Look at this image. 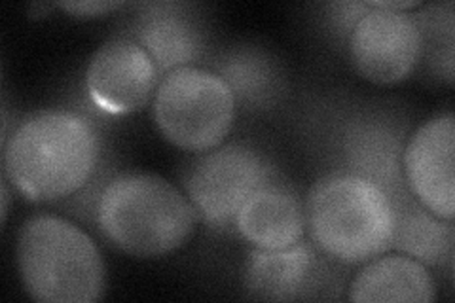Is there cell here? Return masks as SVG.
I'll return each instance as SVG.
<instances>
[{"instance_id":"cell-4","label":"cell","mask_w":455,"mask_h":303,"mask_svg":"<svg viewBox=\"0 0 455 303\" xmlns=\"http://www.w3.org/2000/svg\"><path fill=\"white\" fill-rule=\"evenodd\" d=\"M25 292L40 303H93L105 292V262L82 227L55 214H35L18 235Z\"/></svg>"},{"instance_id":"cell-13","label":"cell","mask_w":455,"mask_h":303,"mask_svg":"<svg viewBox=\"0 0 455 303\" xmlns=\"http://www.w3.org/2000/svg\"><path fill=\"white\" fill-rule=\"evenodd\" d=\"M349 301L433 303L436 284L429 267L406 254H381L363 264L349 284Z\"/></svg>"},{"instance_id":"cell-19","label":"cell","mask_w":455,"mask_h":303,"mask_svg":"<svg viewBox=\"0 0 455 303\" xmlns=\"http://www.w3.org/2000/svg\"><path fill=\"white\" fill-rule=\"evenodd\" d=\"M332 10L331 13V23L338 28V33L351 35L353 27L368 12L366 3H338L329 6Z\"/></svg>"},{"instance_id":"cell-20","label":"cell","mask_w":455,"mask_h":303,"mask_svg":"<svg viewBox=\"0 0 455 303\" xmlns=\"http://www.w3.org/2000/svg\"><path fill=\"white\" fill-rule=\"evenodd\" d=\"M368 8H381V10H391V12H406L411 8H419L421 3L418 0H374V3H366Z\"/></svg>"},{"instance_id":"cell-10","label":"cell","mask_w":455,"mask_h":303,"mask_svg":"<svg viewBox=\"0 0 455 303\" xmlns=\"http://www.w3.org/2000/svg\"><path fill=\"white\" fill-rule=\"evenodd\" d=\"M324 258L302 241L281 251L252 249L243 269L247 292L264 301L321 299L334 273Z\"/></svg>"},{"instance_id":"cell-14","label":"cell","mask_w":455,"mask_h":303,"mask_svg":"<svg viewBox=\"0 0 455 303\" xmlns=\"http://www.w3.org/2000/svg\"><path fill=\"white\" fill-rule=\"evenodd\" d=\"M135 42L147 50L162 78L182 67H192L205 50L197 21L179 12L177 4H152L135 23Z\"/></svg>"},{"instance_id":"cell-2","label":"cell","mask_w":455,"mask_h":303,"mask_svg":"<svg viewBox=\"0 0 455 303\" xmlns=\"http://www.w3.org/2000/svg\"><path fill=\"white\" fill-rule=\"evenodd\" d=\"M197 219L187 194L142 171L112 177L95 205V222L107 243L135 258H160L182 249Z\"/></svg>"},{"instance_id":"cell-16","label":"cell","mask_w":455,"mask_h":303,"mask_svg":"<svg viewBox=\"0 0 455 303\" xmlns=\"http://www.w3.org/2000/svg\"><path fill=\"white\" fill-rule=\"evenodd\" d=\"M217 75L230 85L235 100L247 107L262 108L275 103L281 92V78L269 57L256 50H239L217 61Z\"/></svg>"},{"instance_id":"cell-12","label":"cell","mask_w":455,"mask_h":303,"mask_svg":"<svg viewBox=\"0 0 455 303\" xmlns=\"http://www.w3.org/2000/svg\"><path fill=\"white\" fill-rule=\"evenodd\" d=\"M234 226L252 249H289L306 234L304 203L289 186L272 179L245 201L235 214Z\"/></svg>"},{"instance_id":"cell-1","label":"cell","mask_w":455,"mask_h":303,"mask_svg":"<svg viewBox=\"0 0 455 303\" xmlns=\"http://www.w3.org/2000/svg\"><path fill=\"white\" fill-rule=\"evenodd\" d=\"M95 125L73 110L27 116L4 142V177L35 203H50L88 186L101 162Z\"/></svg>"},{"instance_id":"cell-3","label":"cell","mask_w":455,"mask_h":303,"mask_svg":"<svg viewBox=\"0 0 455 303\" xmlns=\"http://www.w3.org/2000/svg\"><path fill=\"white\" fill-rule=\"evenodd\" d=\"M304 211L313 244L334 264L361 266L391 249L393 199L355 172L321 177L307 192Z\"/></svg>"},{"instance_id":"cell-17","label":"cell","mask_w":455,"mask_h":303,"mask_svg":"<svg viewBox=\"0 0 455 303\" xmlns=\"http://www.w3.org/2000/svg\"><path fill=\"white\" fill-rule=\"evenodd\" d=\"M423 36V53L440 78L453 82V4L425 6L416 18Z\"/></svg>"},{"instance_id":"cell-15","label":"cell","mask_w":455,"mask_h":303,"mask_svg":"<svg viewBox=\"0 0 455 303\" xmlns=\"http://www.w3.org/2000/svg\"><path fill=\"white\" fill-rule=\"evenodd\" d=\"M453 220L427 211L416 197L395 205V232L391 249L418 259L427 267L453 262Z\"/></svg>"},{"instance_id":"cell-5","label":"cell","mask_w":455,"mask_h":303,"mask_svg":"<svg viewBox=\"0 0 455 303\" xmlns=\"http://www.w3.org/2000/svg\"><path fill=\"white\" fill-rule=\"evenodd\" d=\"M152 107L154 122L171 144L202 154L219 148L232 133L237 100L217 72L192 65L162 78Z\"/></svg>"},{"instance_id":"cell-6","label":"cell","mask_w":455,"mask_h":303,"mask_svg":"<svg viewBox=\"0 0 455 303\" xmlns=\"http://www.w3.org/2000/svg\"><path fill=\"white\" fill-rule=\"evenodd\" d=\"M274 179V167L249 144H220L197 154L182 175L184 194L209 226L234 224L235 214L260 186Z\"/></svg>"},{"instance_id":"cell-9","label":"cell","mask_w":455,"mask_h":303,"mask_svg":"<svg viewBox=\"0 0 455 303\" xmlns=\"http://www.w3.org/2000/svg\"><path fill=\"white\" fill-rule=\"evenodd\" d=\"M160 82L158 67L133 38L105 42L85 70L92 100L108 114H132L147 107Z\"/></svg>"},{"instance_id":"cell-8","label":"cell","mask_w":455,"mask_h":303,"mask_svg":"<svg viewBox=\"0 0 455 303\" xmlns=\"http://www.w3.org/2000/svg\"><path fill=\"white\" fill-rule=\"evenodd\" d=\"M404 182L411 197L440 216H455V116L436 114L421 124L403 152Z\"/></svg>"},{"instance_id":"cell-21","label":"cell","mask_w":455,"mask_h":303,"mask_svg":"<svg viewBox=\"0 0 455 303\" xmlns=\"http://www.w3.org/2000/svg\"><path fill=\"white\" fill-rule=\"evenodd\" d=\"M8 179L4 177L3 180V224L6 222V216H8V209H10V192H8Z\"/></svg>"},{"instance_id":"cell-7","label":"cell","mask_w":455,"mask_h":303,"mask_svg":"<svg viewBox=\"0 0 455 303\" xmlns=\"http://www.w3.org/2000/svg\"><path fill=\"white\" fill-rule=\"evenodd\" d=\"M349 53L364 80L378 85L403 82L423 57L418 20L406 12L368 8L349 35Z\"/></svg>"},{"instance_id":"cell-18","label":"cell","mask_w":455,"mask_h":303,"mask_svg":"<svg viewBox=\"0 0 455 303\" xmlns=\"http://www.w3.org/2000/svg\"><path fill=\"white\" fill-rule=\"evenodd\" d=\"M75 18H103L110 12L124 8V3H114V0H80V3H60L53 4Z\"/></svg>"},{"instance_id":"cell-11","label":"cell","mask_w":455,"mask_h":303,"mask_svg":"<svg viewBox=\"0 0 455 303\" xmlns=\"http://www.w3.org/2000/svg\"><path fill=\"white\" fill-rule=\"evenodd\" d=\"M341 152L346 171L378 184L395 205L411 195L403 172V137L393 125L379 120L351 122L344 132Z\"/></svg>"}]
</instances>
